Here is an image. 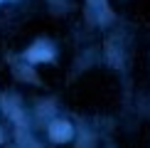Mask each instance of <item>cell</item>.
I'll return each mask as SVG.
<instances>
[{
	"instance_id": "obj_1",
	"label": "cell",
	"mask_w": 150,
	"mask_h": 148,
	"mask_svg": "<svg viewBox=\"0 0 150 148\" xmlns=\"http://www.w3.org/2000/svg\"><path fill=\"white\" fill-rule=\"evenodd\" d=\"M49 136H52V141H57V143H64V141L71 138V126L67 121H54L52 126H49Z\"/></svg>"
},
{
	"instance_id": "obj_2",
	"label": "cell",
	"mask_w": 150,
	"mask_h": 148,
	"mask_svg": "<svg viewBox=\"0 0 150 148\" xmlns=\"http://www.w3.org/2000/svg\"><path fill=\"white\" fill-rule=\"evenodd\" d=\"M27 59L30 62H47V59H52V49L45 47V45H35L27 52Z\"/></svg>"
}]
</instances>
